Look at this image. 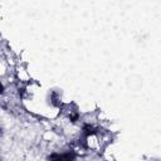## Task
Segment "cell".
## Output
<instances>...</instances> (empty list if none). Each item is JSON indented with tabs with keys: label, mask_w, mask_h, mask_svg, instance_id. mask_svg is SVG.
Wrapping results in <instances>:
<instances>
[{
	"label": "cell",
	"mask_w": 161,
	"mask_h": 161,
	"mask_svg": "<svg viewBox=\"0 0 161 161\" xmlns=\"http://www.w3.org/2000/svg\"><path fill=\"white\" fill-rule=\"evenodd\" d=\"M73 152H66V153H53L49 156L50 161H73L74 160Z\"/></svg>",
	"instance_id": "cell-1"
}]
</instances>
